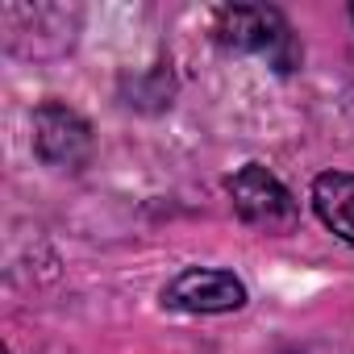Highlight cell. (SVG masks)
Wrapping results in <instances>:
<instances>
[{"instance_id": "cell-5", "label": "cell", "mask_w": 354, "mask_h": 354, "mask_svg": "<svg viewBox=\"0 0 354 354\" xmlns=\"http://www.w3.org/2000/svg\"><path fill=\"white\" fill-rule=\"evenodd\" d=\"M313 213L321 225L354 246V171H321L313 180Z\"/></svg>"}, {"instance_id": "cell-4", "label": "cell", "mask_w": 354, "mask_h": 354, "mask_svg": "<svg viewBox=\"0 0 354 354\" xmlns=\"http://www.w3.org/2000/svg\"><path fill=\"white\" fill-rule=\"evenodd\" d=\"M34 150L46 167L80 171L92 158V125L63 100H42L34 109Z\"/></svg>"}, {"instance_id": "cell-1", "label": "cell", "mask_w": 354, "mask_h": 354, "mask_svg": "<svg viewBox=\"0 0 354 354\" xmlns=\"http://www.w3.org/2000/svg\"><path fill=\"white\" fill-rule=\"evenodd\" d=\"M213 34L221 46L246 50L267 59L275 71H296L300 67V46L292 38V26L283 21V13L267 9V5H225L213 17Z\"/></svg>"}, {"instance_id": "cell-2", "label": "cell", "mask_w": 354, "mask_h": 354, "mask_svg": "<svg viewBox=\"0 0 354 354\" xmlns=\"http://www.w3.org/2000/svg\"><path fill=\"white\" fill-rule=\"evenodd\" d=\"M225 192H230V201H234V213H238L246 225H254V230H263V234H292V230H296L300 209H296L292 192L283 188V180H279L271 167H263V162H242L230 180H225Z\"/></svg>"}, {"instance_id": "cell-3", "label": "cell", "mask_w": 354, "mask_h": 354, "mask_svg": "<svg viewBox=\"0 0 354 354\" xmlns=\"http://www.w3.org/2000/svg\"><path fill=\"white\" fill-rule=\"evenodd\" d=\"M162 304L188 317H217L238 313L246 304V283L225 267H184L162 288Z\"/></svg>"}, {"instance_id": "cell-6", "label": "cell", "mask_w": 354, "mask_h": 354, "mask_svg": "<svg viewBox=\"0 0 354 354\" xmlns=\"http://www.w3.org/2000/svg\"><path fill=\"white\" fill-rule=\"evenodd\" d=\"M350 17H354V5H350Z\"/></svg>"}]
</instances>
